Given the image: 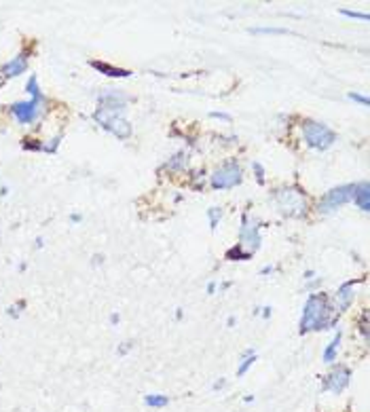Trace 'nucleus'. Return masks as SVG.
Listing matches in <instances>:
<instances>
[{
    "mask_svg": "<svg viewBox=\"0 0 370 412\" xmlns=\"http://www.w3.org/2000/svg\"><path fill=\"white\" fill-rule=\"evenodd\" d=\"M338 323V313L330 307L328 298L322 292H313L307 296V303L303 307L301 323H298V332H322V330H334Z\"/></svg>",
    "mask_w": 370,
    "mask_h": 412,
    "instance_id": "1",
    "label": "nucleus"
},
{
    "mask_svg": "<svg viewBox=\"0 0 370 412\" xmlns=\"http://www.w3.org/2000/svg\"><path fill=\"white\" fill-rule=\"evenodd\" d=\"M97 102H99V106H97V110H95L93 119L97 121L99 127H106L110 121L123 119L129 97H127L125 93H121V91H117V89H108V91H104V93H99Z\"/></svg>",
    "mask_w": 370,
    "mask_h": 412,
    "instance_id": "2",
    "label": "nucleus"
},
{
    "mask_svg": "<svg viewBox=\"0 0 370 412\" xmlns=\"http://www.w3.org/2000/svg\"><path fill=\"white\" fill-rule=\"evenodd\" d=\"M303 138L307 142V146L315 148V150H328L336 142V133L330 129L328 125L311 121V119H307L303 123Z\"/></svg>",
    "mask_w": 370,
    "mask_h": 412,
    "instance_id": "3",
    "label": "nucleus"
},
{
    "mask_svg": "<svg viewBox=\"0 0 370 412\" xmlns=\"http://www.w3.org/2000/svg\"><path fill=\"white\" fill-rule=\"evenodd\" d=\"M275 203L279 207V211L283 216H290V218H301L307 214V201H305V195L290 186V188H281L275 190Z\"/></svg>",
    "mask_w": 370,
    "mask_h": 412,
    "instance_id": "4",
    "label": "nucleus"
},
{
    "mask_svg": "<svg viewBox=\"0 0 370 412\" xmlns=\"http://www.w3.org/2000/svg\"><path fill=\"white\" fill-rule=\"evenodd\" d=\"M355 186H358V184H343V186H336V188L328 190L320 201V211L322 214H332L334 209H338V207H343L345 203L353 201Z\"/></svg>",
    "mask_w": 370,
    "mask_h": 412,
    "instance_id": "5",
    "label": "nucleus"
},
{
    "mask_svg": "<svg viewBox=\"0 0 370 412\" xmlns=\"http://www.w3.org/2000/svg\"><path fill=\"white\" fill-rule=\"evenodd\" d=\"M244 178V172H241V167L237 161H229L224 163L222 167H218L214 176H212V186L216 190H226V188H233L241 182Z\"/></svg>",
    "mask_w": 370,
    "mask_h": 412,
    "instance_id": "6",
    "label": "nucleus"
},
{
    "mask_svg": "<svg viewBox=\"0 0 370 412\" xmlns=\"http://www.w3.org/2000/svg\"><path fill=\"white\" fill-rule=\"evenodd\" d=\"M349 382H351V370H349L347 366L338 364V366H332V370L324 376V380H322V391H328V393L338 395L340 391L347 389Z\"/></svg>",
    "mask_w": 370,
    "mask_h": 412,
    "instance_id": "7",
    "label": "nucleus"
},
{
    "mask_svg": "<svg viewBox=\"0 0 370 412\" xmlns=\"http://www.w3.org/2000/svg\"><path fill=\"white\" fill-rule=\"evenodd\" d=\"M237 245H241V248L248 245L250 254L260 248V226H258V220L250 222V214L241 216V229H239V243Z\"/></svg>",
    "mask_w": 370,
    "mask_h": 412,
    "instance_id": "8",
    "label": "nucleus"
},
{
    "mask_svg": "<svg viewBox=\"0 0 370 412\" xmlns=\"http://www.w3.org/2000/svg\"><path fill=\"white\" fill-rule=\"evenodd\" d=\"M45 102H36V99H28V102H17L11 106V115L17 119V123H34L40 115V108Z\"/></svg>",
    "mask_w": 370,
    "mask_h": 412,
    "instance_id": "9",
    "label": "nucleus"
},
{
    "mask_svg": "<svg viewBox=\"0 0 370 412\" xmlns=\"http://www.w3.org/2000/svg\"><path fill=\"white\" fill-rule=\"evenodd\" d=\"M25 70H28V53L21 51V53L15 55V58H13L11 62H7V64L0 66V74H3L5 78H15V76L23 74Z\"/></svg>",
    "mask_w": 370,
    "mask_h": 412,
    "instance_id": "10",
    "label": "nucleus"
},
{
    "mask_svg": "<svg viewBox=\"0 0 370 412\" xmlns=\"http://www.w3.org/2000/svg\"><path fill=\"white\" fill-rule=\"evenodd\" d=\"M353 286H355V281H345L343 286L338 288V292H336V313L338 315L345 313V311L353 305V300H355Z\"/></svg>",
    "mask_w": 370,
    "mask_h": 412,
    "instance_id": "11",
    "label": "nucleus"
},
{
    "mask_svg": "<svg viewBox=\"0 0 370 412\" xmlns=\"http://www.w3.org/2000/svg\"><path fill=\"white\" fill-rule=\"evenodd\" d=\"M353 201H355V207L362 209V211L370 209V188H368V182H358V186H355V195H353Z\"/></svg>",
    "mask_w": 370,
    "mask_h": 412,
    "instance_id": "12",
    "label": "nucleus"
},
{
    "mask_svg": "<svg viewBox=\"0 0 370 412\" xmlns=\"http://www.w3.org/2000/svg\"><path fill=\"white\" fill-rule=\"evenodd\" d=\"M91 68H95L97 72H102V74H106V76H112V78H127V76H131L129 70L110 66V64H106V62H91Z\"/></svg>",
    "mask_w": 370,
    "mask_h": 412,
    "instance_id": "13",
    "label": "nucleus"
},
{
    "mask_svg": "<svg viewBox=\"0 0 370 412\" xmlns=\"http://www.w3.org/2000/svg\"><path fill=\"white\" fill-rule=\"evenodd\" d=\"M340 340H343V332L338 330V332L334 334V338L328 343V347H326L324 355H322V362H324V364H334L336 355H338V351H340Z\"/></svg>",
    "mask_w": 370,
    "mask_h": 412,
    "instance_id": "14",
    "label": "nucleus"
},
{
    "mask_svg": "<svg viewBox=\"0 0 370 412\" xmlns=\"http://www.w3.org/2000/svg\"><path fill=\"white\" fill-rule=\"evenodd\" d=\"M254 362H256V351L254 349H246L244 355H241L239 366H237V376H244L250 368L254 366Z\"/></svg>",
    "mask_w": 370,
    "mask_h": 412,
    "instance_id": "15",
    "label": "nucleus"
},
{
    "mask_svg": "<svg viewBox=\"0 0 370 412\" xmlns=\"http://www.w3.org/2000/svg\"><path fill=\"white\" fill-rule=\"evenodd\" d=\"M144 404L148 408H165L169 404V397L163 393H148V395H144Z\"/></svg>",
    "mask_w": 370,
    "mask_h": 412,
    "instance_id": "16",
    "label": "nucleus"
},
{
    "mask_svg": "<svg viewBox=\"0 0 370 412\" xmlns=\"http://www.w3.org/2000/svg\"><path fill=\"white\" fill-rule=\"evenodd\" d=\"M25 91L30 93V99H36V102H45V95L40 93V87H38V78L32 74L25 83Z\"/></svg>",
    "mask_w": 370,
    "mask_h": 412,
    "instance_id": "17",
    "label": "nucleus"
},
{
    "mask_svg": "<svg viewBox=\"0 0 370 412\" xmlns=\"http://www.w3.org/2000/svg\"><path fill=\"white\" fill-rule=\"evenodd\" d=\"M250 252H244V248L241 245H235V248H231L229 252H226V258L229 260H233V258H237V260H250Z\"/></svg>",
    "mask_w": 370,
    "mask_h": 412,
    "instance_id": "18",
    "label": "nucleus"
},
{
    "mask_svg": "<svg viewBox=\"0 0 370 412\" xmlns=\"http://www.w3.org/2000/svg\"><path fill=\"white\" fill-rule=\"evenodd\" d=\"M252 34H290L286 28H252Z\"/></svg>",
    "mask_w": 370,
    "mask_h": 412,
    "instance_id": "19",
    "label": "nucleus"
},
{
    "mask_svg": "<svg viewBox=\"0 0 370 412\" xmlns=\"http://www.w3.org/2000/svg\"><path fill=\"white\" fill-rule=\"evenodd\" d=\"M207 218H209V226H212V231L218 226V222H220V218H222V209L220 207H209L207 209Z\"/></svg>",
    "mask_w": 370,
    "mask_h": 412,
    "instance_id": "20",
    "label": "nucleus"
},
{
    "mask_svg": "<svg viewBox=\"0 0 370 412\" xmlns=\"http://www.w3.org/2000/svg\"><path fill=\"white\" fill-rule=\"evenodd\" d=\"M187 152H178L174 159H169V163H167V167L169 169H182L184 165H187Z\"/></svg>",
    "mask_w": 370,
    "mask_h": 412,
    "instance_id": "21",
    "label": "nucleus"
},
{
    "mask_svg": "<svg viewBox=\"0 0 370 412\" xmlns=\"http://www.w3.org/2000/svg\"><path fill=\"white\" fill-rule=\"evenodd\" d=\"M340 15H345V17H349V19H360V21H368V13H358V11L340 9Z\"/></svg>",
    "mask_w": 370,
    "mask_h": 412,
    "instance_id": "22",
    "label": "nucleus"
},
{
    "mask_svg": "<svg viewBox=\"0 0 370 412\" xmlns=\"http://www.w3.org/2000/svg\"><path fill=\"white\" fill-rule=\"evenodd\" d=\"M347 97L351 99V102H355V104H362L364 108L370 104V99H368L366 95H360V93H347Z\"/></svg>",
    "mask_w": 370,
    "mask_h": 412,
    "instance_id": "23",
    "label": "nucleus"
},
{
    "mask_svg": "<svg viewBox=\"0 0 370 412\" xmlns=\"http://www.w3.org/2000/svg\"><path fill=\"white\" fill-rule=\"evenodd\" d=\"M252 169H254V174H256V180H258V184H265V169H262V165L256 161V163H252Z\"/></svg>",
    "mask_w": 370,
    "mask_h": 412,
    "instance_id": "24",
    "label": "nucleus"
},
{
    "mask_svg": "<svg viewBox=\"0 0 370 412\" xmlns=\"http://www.w3.org/2000/svg\"><path fill=\"white\" fill-rule=\"evenodd\" d=\"M360 332H362L364 338H368V313H366V311H364V315L360 319Z\"/></svg>",
    "mask_w": 370,
    "mask_h": 412,
    "instance_id": "25",
    "label": "nucleus"
},
{
    "mask_svg": "<svg viewBox=\"0 0 370 412\" xmlns=\"http://www.w3.org/2000/svg\"><path fill=\"white\" fill-rule=\"evenodd\" d=\"M209 117H212V119H220V121H226V123L231 121V117H229V115H224V112H209Z\"/></svg>",
    "mask_w": 370,
    "mask_h": 412,
    "instance_id": "26",
    "label": "nucleus"
},
{
    "mask_svg": "<svg viewBox=\"0 0 370 412\" xmlns=\"http://www.w3.org/2000/svg\"><path fill=\"white\" fill-rule=\"evenodd\" d=\"M131 349H134V343H123V347L119 349V355H127Z\"/></svg>",
    "mask_w": 370,
    "mask_h": 412,
    "instance_id": "27",
    "label": "nucleus"
},
{
    "mask_svg": "<svg viewBox=\"0 0 370 412\" xmlns=\"http://www.w3.org/2000/svg\"><path fill=\"white\" fill-rule=\"evenodd\" d=\"M224 385H226V380H224V378H218V380L214 382V385H212V389H214V391H220V389H224Z\"/></svg>",
    "mask_w": 370,
    "mask_h": 412,
    "instance_id": "28",
    "label": "nucleus"
},
{
    "mask_svg": "<svg viewBox=\"0 0 370 412\" xmlns=\"http://www.w3.org/2000/svg\"><path fill=\"white\" fill-rule=\"evenodd\" d=\"M119 319H121V317H119V313H112V315H110V323H112V325L119 323Z\"/></svg>",
    "mask_w": 370,
    "mask_h": 412,
    "instance_id": "29",
    "label": "nucleus"
},
{
    "mask_svg": "<svg viewBox=\"0 0 370 412\" xmlns=\"http://www.w3.org/2000/svg\"><path fill=\"white\" fill-rule=\"evenodd\" d=\"M273 271H275V268H273V266H265V268H262V271H260V273H262V275H269V273H273Z\"/></svg>",
    "mask_w": 370,
    "mask_h": 412,
    "instance_id": "30",
    "label": "nucleus"
},
{
    "mask_svg": "<svg viewBox=\"0 0 370 412\" xmlns=\"http://www.w3.org/2000/svg\"><path fill=\"white\" fill-rule=\"evenodd\" d=\"M214 292H216V283H214V281H212V283H209V286H207V294H214Z\"/></svg>",
    "mask_w": 370,
    "mask_h": 412,
    "instance_id": "31",
    "label": "nucleus"
},
{
    "mask_svg": "<svg viewBox=\"0 0 370 412\" xmlns=\"http://www.w3.org/2000/svg\"><path fill=\"white\" fill-rule=\"evenodd\" d=\"M269 315H271V307H265L262 309V317H269Z\"/></svg>",
    "mask_w": 370,
    "mask_h": 412,
    "instance_id": "32",
    "label": "nucleus"
},
{
    "mask_svg": "<svg viewBox=\"0 0 370 412\" xmlns=\"http://www.w3.org/2000/svg\"><path fill=\"white\" fill-rule=\"evenodd\" d=\"M244 402H246V404H252V402H254V395H246Z\"/></svg>",
    "mask_w": 370,
    "mask_h": 412,
    "instance_id": "33",
    "label": "nucleus"
},
{
    "mask_svg": "<svg viewBox=\"0 0 370 412\" xmlns=\"http://www.w3.org/2000/svg\"><path fill=\"white\" fill-rule=\"evenodd\" d=\"M313 275H315V273H313V271H307V273H305V281H307V279H311Z\"/></svg>",
    "mask_w": 370,
    "mask_h": 412,
    "instance_id": "34",
    "label": "nucleus"
},
{
    "mask_svg": "<svg viewBox=\"0 0 370 412\" xmlns=\"http://www.w3.org/2000/svg\"><path fill=\"white\" fill-rule=\"evenodd\" d=\"M72 222H81V214H74V216H72Z\"/></svg>",
    "mask_w": 370,
    "mask_h": 412,
    "instance_id": "35",
    "label": "nucleus"
}]
</instances>
